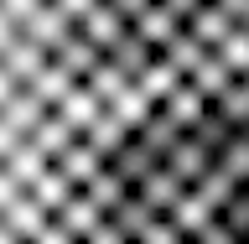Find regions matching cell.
<instances>
[{"label": "cell", "instance_id": "obj_1", "mask_svg": "<svg viewBox=\"0 0 249 244\" xmlns=\"http://www.w3.org/2000/svg\"><path fill=\"white\" fill-rule=\"evenodd\" d=\"M249 89V0H0V244H171Z\"/></svg>", "mask_w": 249, "mask_h": 244}, {"label": "cell", "instance_id": "obj_2", "mask_svg": "<svg viewBox=\"0 0 249 244\" xmlns=\"http://www.w3.org/2000/svg\"><path fill=\"white\" fill-rule=\"evenodd\" d=\"M177 244H249V89Z\"/></svg>", "mask_w": 249, "mask_h": 244}]
</instances>
